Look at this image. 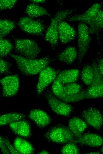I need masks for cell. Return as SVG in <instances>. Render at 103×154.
I'll return each instance as SVG.
<instances>
[{
    "label": "cell",
    "mask_w": 103,
    "mask_h": 154,
    "mask_svg": "<svg viewBox=\"0 0 103 154\" xmlns=\"http://www.w3.org/2000/svg\"><path fill=\"white\" fill-rule=\"evenodd\" d=\"M0 84L2 87V95L5 97L15 96L20 87V80L17 74L8 75L0 79Z\"/></svg>",
    "instance_id": "8"
},
{
    "label": "cell",
    "mask_w": 103,
    "mask_h": 154,
    "mask_svg": "<svg viewBox=\"0 0 103 154\" xmlns=\"http://www.w3.org/2000/svg\"><path fill=\"white\" fill-rule=\"evenodd\" d=\"M68 128L75 138L82 134L87 127L86 123L82 119L77 117L70 119L68 121Z\"/></svg>",
    "instance_id": "18"
},
{
    "label": "cell",
    "mask_w": 103,
    "mask_h": 154,
    "mask_svg": "<svg viewBox=\"0 0 103 154\" xmlns=\"http://www.w3.org/2000/svg\"><path fill=\"white\" fill-rule=\"evenodd\" d=\"M52 90L54 95L59 98L64 92L63 84L55 79L52 86Z\"/></svg>",
    "instance_id": "30"
},
{
    "label": "cell",
    "mask_w": 103,
    "mask_h": 154,
    "mask_svg": "<svg viewBox=\"0 0 103 154\" xmlns=\"http://www.w3.org/2000/svg\"><path fill=\"white\" fill-rule=\"evenodd\" d=\"M88 154H100V153L96 152H90L87 153Z\"/></svg>",
    "instance_id": "38"
},
{
    "label": "cell",
    "mask_w": 103,
    "mask_h": 154,
    "mask_svg": "<svg viewBox=\"0 0 103 154\" xmlns=\"http://www.w3.org/2000/svg\"><path fill=\"white\" fill-rule=\"evenodd\" d=\"M3 139L4 145L10 153L19 154L14 145H12L8 139L6 137H3Z\"/></svg>",
    "instance_id": "33"
},
{
    "label": "cell",
    "mask_w": 103,
    "mask_h": 154,
    "mask_svg": "<svg viewBox=\"0 0 103 154\" xmlns=\"http://www.w3.org/2000/svg\"><path fill=\"white\" fill-rule=\"evenodd\" d=\"M16 25L15 22L11 20H0V38L9 34L15 28Z\"/></svg>",
    "instance_id": "25"
},
{
    "label": "cell",
    "mask_w": 103,
    "mask_h": 154,
    "mask_svg": "<svg viewBox=\"0 0 103 154\" xmlns=\"http://www.w3.org/2000/svg\"><path fill=\"white\" fill-rule=\"evenodd\" d=\"M78 52L76 48L73 46L67 47L57 55L58 60L68 65H71L76 59Z\"/></svg>",
    "instance_id": "19"
},
{
    "label": "cell",
    "mask_w": 103,
    "mask_h": 154,
    "mask_svg": "<svg viewBox=\"0 0 103 154\" xmlns=\"http://www.w3.org/2000/svg\"><path fill=\"white\" fill-rule=\"evenodd\" d=\"M25 117V115L17 112H11L3 114L0 116V127L22 119Z\"/></svg>",
    "instance_id": "24"
},
{
    "label": "cell",
    "mask_w": 103,
    "mask_h": 154,
    "mask_svg": "<svg viewBox=\"0 0 103 154\" xmlns=\"http://www.w3.org/2000/svg\"><path fill=\"white\" fill-rule=\"evenodd\" d=\"M81 90V87L79 84L73 82L63 84V92L67 95L77 93Z\"/></svg>",
    "instance_id": "28"
},
{
    "label": "cell",
    "mask_w": 103,
    "mask_h": 154,
    "mask_svg": "<svg viewBox=\"0 0 103 154\" xmlns=\"http://www.w3.org/2000/svg\"><path fill=\"white\" fill-rule=\"evenodd\" d=\"M18 25L25 32L30 35L40 36L42 34L45 26L42 22L28 17H21Z\"/></svg>",
    "instance_id": "7"
},
{
    "label": "cell",
    "mask_w": 103,
    "mask_h": 154,
    "mask_svg": "<svg viewBox=\"0 0 103 154\" xmlns=\"http://www.w3.org/2000/svg\"><path fill=\"white\" fill-rule=\"evenodd\" d=\"M72 9H65L58 11L51 18L50 23L45 34V39L53 48L57 45L59 40V29L60 23L72 13Z\"/></svg>",
    "instance_id": "2"
},
{
    "label": "cell",
    "mask_w": 103,
    "mask_h": 154,
    "mask_svg": "<svg viewBox=\"0 0 103 154\" xmlns=\"http://www.w3.org/2000/svg\"><path fill=\"white\" fill-rule=\"evenodd\" d=\"M13 145L19 154H32L34 152V149L32 145L21 137L15 139Z\"/></svg>",
    "instance_id": "22"
},
{
    "label": "cell",
    "mask_w": 103,
    "mask_h": 154,
    "mask_svg": "<svg viewBox=\"0 0 103 154\" xmlns=\"http://www.w3.org/2000/svg\"><path fill=\"white\" fill-rule=\"evenodd\" d=\"M101 4L96 3L93 5L85 13L71 16L67 19L70 22L79 21L87 24L101 9Z\"/></svg>",
    "instance_id": "13"
},
{
    "label": "cell",
    "mask_w": 103,
    "mask_h": 154,
    "mask_svg": "<svg viewBox=\"0 0 103 154\" xmlns=\"http://www.w3.org/2000/svg\"><path fill=\"white\" fill-rule=\"evenodd\" d=\"M58 99L66 103L75 102L89 99L87 94V90H81L79 92L72 95H67L64 92Z\"/></svg>",
    "instance_id": "23"
},
{
    "label": "cell",
    "mask_w": 103,
    "mask_h": 154,
    "mask_svg": "<svg viewBox=\"0 0 103 154\" xmlns=\"http://www.w3.org/2000/svg\"><path fill=\"white\" fill-rule=\"evenodd\" d=\"M61 152L63 154H77L79 153L80 150L75 144L68 142L62 147Z\"/></svg>",
    "instance_id": "29"
},
{
    "label": "cell",
    "mask_w": 103,
    "mask_h": 154,
    "mask_svg": "<svg viewBox=\"0 0 103 154\" xmlns=\"http://www.w3.org/2000/svg\"><path fill=\"white\" fill-rule=\"evenodd\" d=\"M9 125L12 131L19 136L27 138L30 136L31 131L30 124L23 119L12 122Z\"/></svg>",
    "instance_id": "16"
},
{
    "label": "cell",
    "mask_w": 103,
    "mask_h": 154,
    "mask_svg": "<svg viewBox=\"0 0 103 154\" xmlns=\"http://www.w3.org/2000/svg\"><path fill=\"white\" fill-rule=\"evenodd\" d=\"M10 73V63L0 57V74H8Z\"/></svg>",
    "instance_id": "32"
},
{
    "label": "cell",
    "mask_w": 103,
    "mask_h": 154,
    "mask_svg": "<svg viewBox=\"0 0 103 154\" xmlns=\"http://www.w3.org/2000/svg\"><path fill=\"white\" fill-rule=\"evenodd\" d=\"M45 137L49 140L58 144L70 142L75 138L68 128L59 125L49 129Z\"/></svg>",
    "instance_id": "4"
},
{
    "label": "cell",
    "mask_w": 103,
    "mask_h": 154,
    "mask_svg": "<svg viewBox=\"0 0 103 154\" xmlns=\"http://www.w3.org/2000/svg\"><path fill=\"white\" fill-rule=\"evenodd\" d=\"M36 86V92L38 95H40L45 89L56 79L58 71L48 66L39 73Z\"/></svg>",
    "instance_id": "10"
},
{
    "label": "cell",
    "mask_w": 103,
    "mask_h": 154,
    "mask_svg": "<svg viewBox=\"0 0 103 154\" xmlns=\"http://www.w3.org/2000/svg\"><path fill=\"white\" fill-rule=\"evenodd\" d=\"M103 59H100L98 64V69L100 74L103 76Z\"/></svg>",
    "instance_id": "35"
},
{
    "label": "cell",
    "mask_w": 103,
    "mask_h": 154,
    "mask_svg": "<svg viewBox=\"0 0 103 154\" xmlns=\"http://www.w3.org/2000/svg\"><path fill=\"white\" fill-rule=\"evenodd\" d=\"M101 151L102 153H103V146H102V147L101 148Z\"/></svg>",
    "instance_id": "39"
},
{
    "label": "cell",
    "mask_w": 103,
    "mask_h": 154,
    "mask_svg": "<svg viewBox=\"0 0 103 154\" xmlns=\"http://www.w3.org/2000/svg\"><path fill=\"white\" fill-rule=\"evenodd\" d=\"M46 98L52 110L56 114L63 116H68L73 108L71 105L59 99L51 92L46 93Z\"/></svg>",
    "instance_id": "9"
},
{
    "label": "cell",
    "mask_w": 103,
    "mask_h": 154,
    "mask_svg": "<svg viewBox=\"0 0 103 154\" xmlns=\"http://www.w3.org/2000/svg\"><path fill=\"white\" fill-rule=\"evenodd\" d=\"M81 76L83 82L89 86L93 78V72L91 65H87L84 67L81 71Z\"/></svg>",
    "instance_id": "26"
},
{
    "label": "cell",
    "mask_w": 103,
    "mask_h": 154,
    "mask_svg": "<svg viewBox=\"0 0 103 154\" xmlns=\"http://www.w3.org/2000/svg\"><path fill=\"white\" fill-rule=\"evenodd\" d=\"M88 25L90 34H93L98 33L103 28V12L101 9L96 16L87 24Z\"/></svg>",
    "instance_id": "21"
},
{
    "label": "cell",
    "mask_w": 103,
    "mask_h": 154,
    "mask_svg": "<svg viewBox=\"0 0 103 154\" xmlns=\"http://www.w3.org/2000/svg\"><path fill=\"white\" fill-rule=\"evenodd\" d=\"M29 117L36 125L41 128L46 126L51 121L50 117L47 113L39 109L32 110L29 114Z\"/></svg>",
    "instance_id": "14"
},
{
    "label": "cell",
    "mask_w": 103,
    "mask_h": 154,
    "mask_svg": "<svg viewBox=\"0 0 103 154\" xmlns=\"http://www.w3.org/2000/svg\"><path fill=\"white\" fill-rule=\"evenodd\" d=\"M93 72L92 82L87 90V94L89 99L102 97L103 96V78L99 71L98 64L94 61L91 65Z\"/></svg>",
    "instance_id": "5"
},
{
    "label": "cell",
    "mask_w": 103,
    "mask_h": 154,
    "mask_svg": "<svg viewBox=\"0 0 103 154\" xmlns=\"http://www.w3.org/2000/svg\"><path fill=\"white\" fill-rule=\"evenodd\" d=\"M76 35L74 29L70 25L63 21L60 24L59 29V38L63 44L70 42Z\"/></svg>",
    "instance_id": "15"
},
{
    "label": "cell",
    "mask_w": 103,
    "mask_h": 154,
    "mask_svg": "<svg viewBox=\"0 0 103 154\" xmlns=\"http://www.w3.org/2000/svg\"><path fill=\"white\" fill-rule=\"evenodd\" d=\"M25 12L28 17L33 19L45 15L51 17L50 14L45 8L37 4L33 3L27 5Z\"/></svg>",
    "instance_id": "20"
},
{
    "label": "cell",
    "mask_w": 103,
    "mask_h": 154,
    "mask_svg": "<svg viewBox=\"0 0 103 154\" xmlns=\"http://www.w3.org/2000/svg\"><path fill=\"white\" fill-rule=\"evenodd\" d=\"M10 55L15 60L20 71L27 76L34 75L39 73L48 65L51 60L48 56L40 59H29L11 53Z\"/></svg>",
    "instance_id": "1"
},
{
    "label": "cell",
    "mask_w": 103,
    "mask_h": 154,
    "mask_svg": "<svg viewBox=\"0 0 103 154\" xmlns=\"http://www.w3.org/2000/svg\"><path fill=\"white\" fill-rule=\"evenodd\" d=\"M82 116L86 122L96 130H99L103 122L102 116L96 108L89 107L86 108L82 113Z\"/></svg>",
    "instance_id": "11"
},
{
    "label": "cell",
    "mask_w": 103,
    "mask_h": 154,
    "mask_svg": "<svg viewBox=\"0 0 103 154\" xmlns=\"http://www.w3.org/2000/svg\"><path fill=\"white\" fill-rule=\"evenodd\" d=\"M17 1L16 0H0V11L13 8Z\"/></svg>",
    "instance_id": "31"
},
{
    "label": "cell",
    "mask_w": 103,
    "mask_h": 154,
    "mask_svg": "<svg viewBox=\"0 0 103 154\" xmlns=\"http://www.w3.org/2000/svg\"><path fill=\"white\" fill-rule=\"evenodd\" d=\"M103 142V138L100 135L94 133H87L82 134L70 142L95 147L100 146Z\"/></svg>",
    "instance_id": "12"
},
{
    "label": "cell",
    "mask_w": 103,
    "mask_h": 154,
    "mask_svg": "<svg viewBox=\"0 0 103 154\" xmlns=\"http://www.w3.org/2000/svg\"><path fill=\"white\" fill-rule=\"evenodd\" d=\"M30 1L33 3L39 4L45 3L46 0H31Z\"/></svg>",
    "instance_id": "36"
},
{
    "label": "cell",
    "mask_w": 103,
    "mask_h": 154,
    "mask_svg": "<svg viewBox=\"0 0 103 154\" xmlns=\"http://www.w3.org/2000/svg\"><path fill=\"white\" fill-rule=\"evenodd\" d=\"M15 51L19 55L29 59H35L41 49L34 40L28 38H15Z\"/></svg>",
    "instance_id": "3"
},
{
    "label": "cell",
    "mask_w": 103,
    "mask_h": 154,
    "mask_svg": "<svg viewBox=\"0 0 103 154\" xmlns=\"http://www.w3.org/2000/svg\"><path fill=\"white\" fill-rule=\"evenodd\" d=\"M13 46L9 40L3 38H0V57H7L11 53Z\"/></svg>",
    "instance_id": "27"
},
{
    "label": "cell",
    "mask_w": 103,
    "mask_h": 154,
    "mask_svg": "<svg viewBox=\"0 0 103 154\" xmlns=\"http://www.w3.org/2000/svg\"><path fill=\"white\" fill-rule=\"evenodd\" d=\"M78 61L81 62L89 47L91 39L89 32L88 26L81 23L78 26Z\"/></svg>",
    "instance_id": "6"
},
{
    "label": "cell",
    "mask_w": 103,
    "mask_h": 154,
    "mask_svg": "<svg viewBox=\"0 0 103 154\" xmlns=\"http://www.w3.org/2000/svg\"><path fill=\"white\" fill-rule=\"evenodd\" d=\"M38 154H49V153L46 150H42L38 153Z\"/></svg>",
    "instance_id": "37"
},
{
    "label": "cell",
    "mask_w": 103,
    "mask_h": 154,
    "mask_svg": "<svg viewBox=\"0 0 103 154\" xmlns=\"http://www.w3.org/2000/svg\"><path fill=\"white\" fill-rule=\"evenodd\" d=\"M79 74L77 69L65 70L59 73L55 79L63 84L74 82L78 80Z\"/></svg>",
    "instance_id": "17"
},
{
    "label": "cell",
    "mask_w": 103,
    "mask_h": 154,
    "mask_svg": "<svg viewBox=\"0 0 103 154\" xmlns=\"http://www.w3.org/2000/svg\"><path fill=\"white\" fill-rule=\"evenodd\" d=\"M0 149L4 154H9L10 153L6 148L3 139V137L0 134Z\"/></svg>",
    "instance_id": "34"
}]
</instances>
